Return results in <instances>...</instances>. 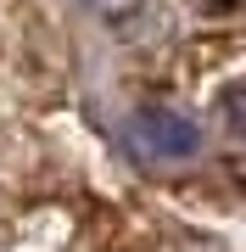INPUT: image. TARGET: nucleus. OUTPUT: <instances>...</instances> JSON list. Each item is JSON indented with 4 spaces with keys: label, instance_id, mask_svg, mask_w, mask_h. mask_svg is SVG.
Here are the masks:
<instances>
[{
    "label": "nucleus",
    "instance_id": "f257e3e1",
    "mask_svg": "<svg viewBox=\"0 0 246 252\" xmlns=\"http://www.w3.org/2000/svg\"><path fill=\"white\" fill-rule=\"evenodd\" d=\"M129 140H135V152L146 157H163V162H185L201 152V124L173 107H135L129 118Z\"/></svg>",
    "mask_w": 246,
    "mask_h": 252
},
{
    "label": "nucleus",
    "instance_id": "f03ea898",
    "mask_svg": "<svg viewBox=\"0 0 246 252\" xmlns=\"http://www.w3.org/2000/svg\"><path fill=\"white\" fill-rule=\"evenodd\" d=\"M84 6H90L101 23L123 28V23H135V17H140V6H146V0H84Z\"/></svg>",
    "mask_w": 246,
    "mask_h": 252
}]
</instances>
